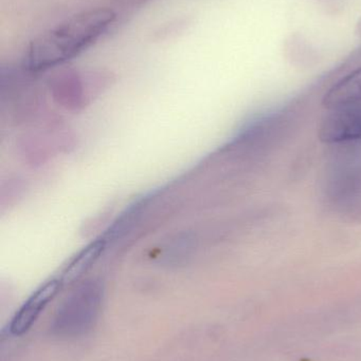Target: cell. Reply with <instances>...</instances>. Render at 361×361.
<instances>
[{"mask_svg": "<svg viewBox=\"0 0 361 361\" xmlns=\"http://www.w3.org/2000/svg\"><path fill=\"white\" fill-rule=\"evenodd\" d=\"M116 19V12L106 8L70 17L29 44L23 68L30 73H40L74 59L99 40Z\"/></svg>", "mask_w": 361, "mask_h": 361, "instance_id": "obj_1", "label": "cell"}, {"mask_svg": "<svg viewBox=\"0 0 361 361\" xmlns=\"http://www.w3.org/2000/svg\"><path fill=\"white\" fill-rule=\"evenodd\" d=\"M103 300L100 282L89 280L81 284L61 305L53 319L51 330L57 336L78 337L95 326Z\"/></svg>", "mask_w": 361, "mask_h": 361, "instance_id": "obj_2", "label": "cell"}, {"mask_svg": "<svg viewBox=\"0 0 361 361\" xmlns=\"http://www.w3.org/2000/svg\"><path fill=\"white\" fill-rule=\"evenodd\" d=\"M326 144L345 143L361 139V103L331 110L318 130Z\"/></svg>", "mask_w": 361, "mask_h": 361, "instance_id": "obj_3", "label": "cell"}, {"mask_svg": "<svg viewBox=\"0 0 361 361\" xmlns=\"http://www.w3.org/2000/svg\"><path fill=\"white\" fill-rule=\"evenodd\" d=\"M61 286L63 283L61 280L53 279L36 290L12 318V322L8 326L10 334L15 337L25 335L35 324L49 302H51L57 296Z\"/></svg>", "mask_w": 361, "mask_h": 361, "instance_id": "obj_4", "label": "cell"}, {"mask_svg": "<svg viewBox=\"0 0 361 361\" xmlns=\"http://www.w3.org/2000/svg\"><path fill=\"white\" fill-rule=\"evenodd\" d=\"M360 103L361 67L337 82L324 94L322 101L324 107L329 110Z\"/></svg>", "mask_w": 361, "mask_h": 361, "instance_id": "obj_5", "label": "cell"}, {"mask_svg": "<svg viewBox=\"0 0 361 361\" xmlns=\"http://www.w3.org/2000/svg\"><path fill=\"white\" fill-rule=\"evenodd\" d=\"M103 247L104 242L97 241L83 250L66 269L61 279V283H71L78 280L93 265V263H95L103 250Z\"/></svg>", "mask_w": 361, "mask_h": 361, "instance_id": "obj_6", "label": "cell"}]
</instances>
